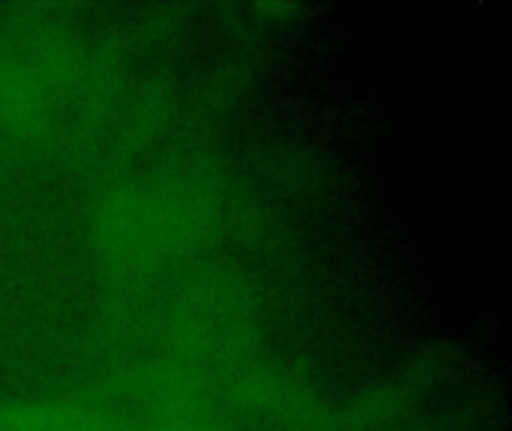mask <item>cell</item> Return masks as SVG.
<instances>
[{"label":"cell","instance_id":"obj_1","mask_svg":"<svg viewBox=\"0 0 512 431\" xmlns=\"http://www.w3.org/2000/svg\"><path fill=\"white\" fill-rule=\"evenodd\" d=\"M213 210V192L192 177L117 180L90 207V246L114 276H141L195 246Z\"/></svg>","mask_w":512,"mask_h":431},{"label":"cell","instance_id":"obj_2","mask_svg":"<svg viewBox=\"0 0 512 431\" xmlns=\"http://www.w3.org/2000/svg\"><path fill=\"white\" fill-rule=\"evenodd\" d=\"M234 399L270 423L291 431H318L327 405L297 372L285 366H249L234 378Z\"/></svg>","mask_w":512,"mask_h":431},{"label":"cell","instance_id":"obj_3","mask_svg":"<svg viewBox=\"0 0 512 431\" xmlns=\"http://www.w3.org/2000/svg\"><path fill=\"white\" fill-rule=\"evenodd\" d=\"M438 357L420 360L417 366L363 390L360 396L348 399L339 408L324 411L318 431H375L387 423H396L402 414L411 411V405L420 399V393L435 381Z\"/></svg>","mask_w":512,"mask_h":431},{"label":"cell","instance_id":"obj_4","mask_svg":"<svg viewBox=\"0 0 512 431\" xmlns=\"http://www.w3.org/2000/svg\"><path fill=\"white\" fill-rule=\"evenodd\" d=\"M48 123V93L27 63L0 66V129L15 138H36Z\"/></svg>","mask_w":512,"mask_h":431},{"label":"cell","instance_id":"obj_5","mask_svg":"<svg viewBox=\"0 0 512 431\" xmlns=\"http://www.w3.org/2000/svg\"><path fill=\"white\" fill-rule=\"evenodd\" d=\"M3 431H102L105 423L96 411L78 402H12L0 405Z\"/></svg>","mask_w":512,"mask_h":431},{"label":"cell","instance_id":"obj_6","mask_svg":"<svg viewBox=\"0 0 512 431\" xmlns=\"http://www.w3.org/2000/svg\"><path fill=\"white\" fill-rule=\"evenodd\" d=\"M141 431H210L207 426H201L198 420L192 417H180V414H171V417H159L153 420L150 426H144Z\"/></svg>","mask_w":512,"mask_h":431},{"label":"cell","instance_id":"obj_7","mask_svg":"<svg viewBox=\"0 0 512 431\" xmlns=\"http://www.w3.org/2000/svg\"><path fill=\"white\" fill-rule=\"evenodd\" d=\"M0 431H3V426H0Z\"/></svg>","mask_w":512,"mask_h":431}]
</instances>
